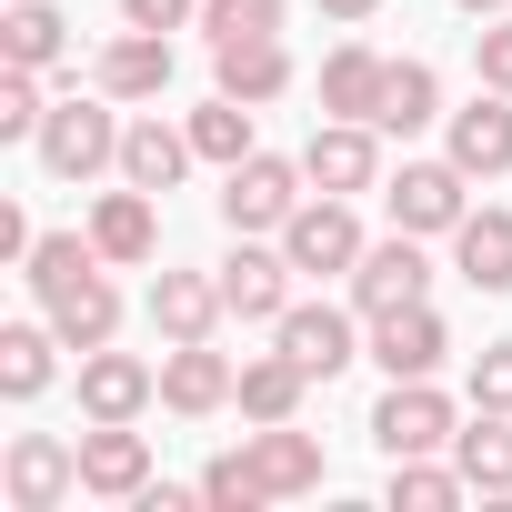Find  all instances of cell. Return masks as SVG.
<instances>
[{"mask_svg":"<svg viewBox=\"0 0 512 512\" xmlns=\"http://www.w3.org/2000/svg\"><path fill=\"white\" fill-rule=\"evenodd\" d=\"M292 492H322V442L292 432V422L241 432V452H221L201 472V502H221V512H262V502H292Z\"/></svg>","mask_w":512,"mask_h":512,"instance_id":"6da1fadb","label":"cell"},{"mask_svg":"<svg viewBox=\"0 0 512 512\" xmlns=\"http://www.w3.org/2000/svg\"><path fill=\"white\" fill-rule=\"evenodd\" d=\"M101 101H111V91H101ZM101 101H61V111L41 121V141H31V151H41V171H51V181H91V171H111V161H121V121H111Z\"/></svg>","mask_w":512,"mask_h":512,"instance_id":"7a4b0ae2","label":"cell"},{"mask_svg":"<svg viewBox=\"0 0 512 512\" xmlns=\"http://www.w3.org/2000/svg\"><path fill=\"white\" fill-rule=\"evenodd\" d=\"M302 161H272V151H251V161H231V181H221V221L231 231H282L292 211H302Z\"/></svg>","mask_w":512,"mask_h":512,"instance_id":"3957f363","label":"cell"},{"mask_svg":"<svg viewBox=\"0 0 512 512\" xmlns=\"http://www.w3.org/2000/svg\"><path fill=\"white\" fill-rule=\"evenodd\" d=\"M462 181H472V171H462L452 151H442V161H402V171L382 181L392 231H462V211H472V201H462Z\"/></svg>","mask_w":512,"mask_h":512,"instance_id":"277c9868","label":"cell"},{"mask_svg":"<svg viewBox=\"0 0 512 512\" xmlns=\"http://www.w3.org/2000/svg\"><path fill=\"white\" fill-rule=\"evenodd\" d=\"M272 241L292 251V272H352V262H362V251H372L342 191H322V201H302V211H292V221H282Z\"/></svg>","mask_w":512,"mask_h":512,"instance_id":"5b68a950","label":"cell"},{"mask_svg":"<svg viewBox=\"0 0 512 512\" xmlns=\"http://www.w3.org/2000/svg\"><path fill=\"white\" fill-rule=\"evenodd\" d=\"M221 302H231V322H282L292 312V251L282 241L262 251V231H241V251L221 262Z\"/></svg>","mask_w":512,"mask_h":512,"instance_id":"8992f818","label":"cell"},{"mask_svg":"<svg viewBox=\"0 0 512 512\" xmlns=\"http://www.w3.org/2000/svg\"><path fill=\"white\" fill-rule=\"evenodd\" d=\"M0 482H11V512H61V502L81 492V442H61V432H21Z\"/></svg>","mask_w":512,"mask_h":512,"instance_id":"52a82bcc","label":"cell"},{"mask_svg":"<svg viewBox=\"0 0 512 512\" xmlns=\"http://www.w3.org/2000/svg\"><path fill=\"white\" fill-rule=\"evenodd\" d=\"M161 402V372L141 362V352H81V422H141Z\"/></svg>","mask_w":512,"mask_h":512,"instance_id":"ba28073f","label":"cell"},{"mask_svg":"<svg viewBox=\"0 0 512 512\" xmlns=\"http://www.w3.org/2000/svg\"><path fill=\"white\" fill-rule=\"evenodd\" d=\"M422 282H432V262H422V231H392V241H372L362 262H352V312H402V302H422Z\"/></svg>","mask_w":512,"mask_h":512,"instance_id":"9c48e42d","label":"cell"},{"mask_svg":"<svg viewBox=\"0 0 512 512\" xmlns=\"http://www.w3.org/2000/svg\"><path fill=\"white\" fill-rule=\"evenodd\" d=\"M372 442H382L392 462L442 452V442H452V402H442L432 382H392V392H382V412H372Z\"/></svg>","mask_w":512,"mask_h":512,"instance_id":"30bf717a","label":"cell"},{"mask_svg":"<svg viewBox=\"0 0 512 512\" xmlns=\"http://www.w3.org/2000/svg\"><path fill=\"white\" fill-rule=\"evenodd\" d=\"M81 492L141 502V492H151V442H141L131 422H91V432H81Z\"/></svg>","mask_w":512,"mask_h":512,"instance_id":"8fae6325","label":"cell"},{"mask_svg":"<svg viewBox=\"0 0 512 512\" xmlns=\"http://www.w3.org/2000/svg\"><path fill=\"white\" fill-rule=\"evenodd\" d=\"M91 81H101L111 101H161V91H171V31H131V21H121V41H101Z\"/></svg>","mask_w":512,"mask_h":512,"instance_id":"7c38bea8","label":"cell"},{"mask_svg":"<svg viewBox=\"0 0 512 512\" xmlns=\"http://www.w3.org/2000/svg\"><path fill=\"white\" fill-rule=\"evenodd\" d=\"M302 171H312V191H372L382 181V141H372V121H322L312 131V151H302Z\"/></svg>","mask_w":512,"mask_h":512,"instance_id":"4fadbf2b","label":"cell"},{"mask_svg":"<svg viewBox=\"0 0 512 512\" xmlns=\"http://www.w3.org/2000/svg\"><path fill=\"white\" fill-rule=\"evenodd\" d=\"M101 272H111V262H91V272H71V282H51V292H41V312L61 322V342H71V352H101V342L121 332V292H111Z\"/></svg>","mask_w":512,"mask_h":512,"instance_id":"5bb4252c","label":"cell"},{"mask_svg":"<svg viewBox=\"0 0 512 512\" xmlns=\"http://www.w3.org/2000/svg\"><path fill=\"white\" fill-rule=\"evenodd\" d=\"M452 352V332H442V312L432 302H402V312H382L372 322V362L392 372V382H432V362Z\"/></svg>","mask_w":512,"mask_h":512,"instance_id":"9a60e30c","label":"cell"},{"mask_svg":"<svg viewBox=\"0 0 512 512\" xmlns=\"http://www.w3.org/2000/svg\"><path fill=\"white\" fill-rule=\"evenodd\" d=\"M151 201H161V191H131V181H121V191H101V211H91V241H101V262H111V272H141L151 251H161V221H151Z\"/></svg>","mask_w":512,"mask_h":512,"instance_id":"2e32d148","label":"cell"},{"mask_svg":"<svg viewBox=\"0 0 512 512\" xmlns=\"http://www.w3.org/2000/svg\"><path fill=\"white\" fill-rule=\"evenodd\" d=\"M272 342H282L312 382H332V372L352 362V312H332V302H292V312L272 322Z\"/></svg>","mask_w":512,"mask_h":512,"instance_id":"e0dca14e","label":"cell"},{"mask_svg":"<svg viewBox=\"0 0 512 512\" xmlns=\"http://www.w3.org/2000/svg\"><path fill=\"white\" fill-rule=\"evenodd\" d=\"M452 161L472 181H502L512 171V91H482V101L452 111Z\"/></svg>","mask_w":512,"mask_h":512,"instance_id":"ac0fdd59","label":"cell"},{"mask_svg":"<svg viewBox=\"0 0 512 512\" xmlns=\"http://www.w3.org/2000/svg\"><path fill=\"white\" fill-rule=\"evenodd\" d=\"M382 91H392V61H382V51L342 41V51L322 61V111H332V121H382Z\"/></svg>","mask_w":512,"mask_h":512,"instance_id":"d6986e66","label":"cell"},{"mask_svg":"<svg viewBox=\"0 0 512 512\" xmlns=\"http://www.w3.org/2000/svg\"><path fill=\"white\" fill-rule=\"evenodd\" d=\"M211 71H221V91L251 101V111L292 91V51H282V31H272V41H211Z\"/></svg>","mask_w":512,"mask_h":512,"instance_id":"ffe728a7","label":"cell"},{"mask_svg":"<svg viewBox=\"0 0 512 512\" xmlns=\"http://www.w3.org/2000/svg\"><path fill=\"white\" fill-rule=\"evenodd\" d=\"M221 312H231V302H221V282H201V272H161V282H151V332H161V342H211Z\"/></svg>","mask_w":512,"mask_h":512,"instance_id":"44dd1931","label":"cell"},{"mask_svg":"<svg viewBox=\"0 0 512 512\" xmlns=\"http://www.w3.org/2000/svg\"><path fill=\"white\" fill-rule=\"evenodd\" d=\"M191 161H201V151H191V131H171V121H131V131H121V181H131V191H171Z\"/></svg>","mask_w":512,"mask_h":512,"instance_id":"7402d4cb","label":"cell"},{"mask_svg":"<svg viewBox=\"0 0 512 512\" xmlns=\"http://www.w3.org/2000/svg\"><path fill=\"white\" fill-rule=\"evenodd\" d=\"M231 382H241V372H231L211 342H171V362H161V402H171V412H221Z\"/></svg>","mask_w":512,"mask_h":512,"instance_id":"603a6c76","label":"cell"},{"mask_svg":"<svg viewBox=\"0 0 512 512\" xmlns=\"http://www.w3.org/2000/svg\"><path fill=\"white\" fill-rule=\"evenodd\" d=\"M0 61L61 71V61H71V21L51 11V0H11V11H0Z\"/></svg>","mask_w":512,"mask_h":512,"instance_id":"cb8c5ba5","label":"cell"},{"mask_svg":"<svg viewBox=\"0 0 512 512\" xmlns=\"http://www.w3.org/2000/svg\"><path fill=\"white\" fill-rule=\"evenodd\" d=\"M452 262H462L472 292H512V211H462Z\"/></svg>","mask_w":512,"mask_h":512,"instance_id":"d4e9b609","label":"cell"},{"mask_svg":"<svg viewBox=\"0 0 512 512\" xmlns=\"http://www.w3.org/2000/svg\"><path fill=\"white\" fill-rule=\"evenodd\" d=\"M51 352H61V322H11V332H0V392L41 402L51 392Z\"/></svg>","mask_w":512,"mask_h":512,"instance_id":"484cf974","label":"cell"},{"mask_svg":"<svg viewBox=\"0 0 512 512\" xmlns=\"http://www.w3.org/2000/svg\"><path fill=\"white\" fill-rule=\"evenodd\" d=\"M302 382H312V372H302L292 352H262V362H241L231 402H241L251 422H292V412H302Z\"/></svg>","mask_w":512,"mask_h":512,"instance_id":"4316f807","label":"cell"},{"mask_svg":"<svg viewBox=\"0 0 512 512\" xmlns=\"http://www.w3.org/2000/svg\"><path fill=\"white\" fill-rule=\"evenodd\" d=\"M452 462L472 492H512V412H472V432H452Z\"/></svg>","mask_w":512,"mask_h":512,"instance_id":"83f0119b","label":"cell"},{"mask_svg":"<svg viewBox=\"0 0 512 512\" xmlns=\"http://www.w3.org/2000/svg\"><path fill=\"white\" fill-rule=\"evenodd\" d=\"M422 121H442V81H432V61H392V91H382V121L372 131H422Z\"/></svg>","mask_w":512,"mask_h":512,"instance_id":"f1b7e54d","label":"cell"},{"mask_svg":"<svg viewBox=\"0 0 512 512\" xmlns=\"http://www.w3.org/2000/svg\"><path fill=\"white\" fill-rule=\"evenodd\" d=\"M191 151H201V161H221V171H231V161H251V101H231V91H221L211 111H191Z\"/></svg>","mask_w":512,"mask_h":512,"instance_id":"f546056e","label":"cell"},{"mask_svg":"<svg viewBox=\"0 0 512 512\" xmlns=\"http://www.w3.org/2000/svg\"><path fill=\"white\" fill-rule=\"evenodd\" d=\"M472 482H462V462L452 472H432V452H412V462H392V512H452Z\"/></svg>","mask_w":512,"mask_h":512,"instance_id":"4dcf8cb0","label":"cell"},{"mask_svg":"<svg viewBox=\"0 0 512 512\" xmlns=\"http://www.w3.org/2000/svg\"><path fill=\"white\" fill-rule=\"evenodd\" d=\"M41 121H51V101H41V71L0 61V141H41Z\"/></svg>","mask_w":512,"mask_h":512,"instance_id":"1f68e13d","label":"cell"},{"mask_svg":"<svg viewBox=\"0 0 512 512\" xmlns=\"http://www.w3.org/2000/svg\"><path fill=\"white\" fill-rule=\"evenodd\" d=\"M292 0H201V31L211 41H272Z\"/></svg>","mask_w":512,"mask_h":512,"instance_id":"d6a6232c","label":"cell"},{"mask_svg":"<svg viewBox=\"0 0 512 512\" xmlns=\"http://www.w3.org/2000/svg\"><path fill=\"white\" fill-rule=\"evenodd\" d=\"M472 412H512V342H492L472 362Z\"/></svg>","mask_w":512,"mask_h":512,"instance_id":"836d02e7","label":"cell"},{"mask_svg":"<svg viewBox=\"0 0 512 512\" xmlns=\"http://www.w3.org/2000/svg\"><path fill=\"white\" fill-rule=\"evenodd\" d=\"M472 61H482V91H512V21H482L472 31Z\"/></svg>","mask_w":512,"mask_h":512,"instance_id":"e575fe53","label":"cell"},{"mask_svg":"<svg viewBox=\"0 0 512 512\" xmlns=\"http://www.w3.org/2000/svg\"><path fill=\"white\" fill-rule=\"evenodd\" d=\"M121 21L131 31H181V21H201V0H121Z\"/></svg>","mask_w":512,"mask_h":512,"instance_id":"d590c367","label":"cell"},{"mask_svg":"<svg viewBox=\"0 0 512 512\" xmlns=\"http://www.w3.org/2000/svg\"><path fill=\"white\" fill-rule=\"evenodd\" d=\"M31 241H41V231H31V211L0 201V262H31Z\"/></svg>","mask_w":512,"mask_h":512,"instance_id":"8d00e7d4","label":"cell"},{"mask_svg":"<svg viewBox=\"0 0 512 512\" xmlns=\"http://www.w3.org/2000/svg\"><path fill=\"white\" fill-rule=\"evenodd\" d=\"M322 11H332V21H372V11H382V0H322Z\"/></svg>","mask_w":512,"mask_h":512,"instance_id":"74e56055","label":"cell"},{"mask_svg":"<svg viewBox=\"0 0 512 512\" xmlns=\"http://www.w3.org/2000/svg\"><path fill=\"white\" fill-rule=\"evenodd\" d=\"M462 11H472V21H502V11H512V0H462Z\"/></svg>","mask_w":512,"mask_h":512,"instance_id":"f35d334b","label":"cell"}]
</instances>
